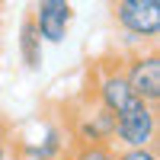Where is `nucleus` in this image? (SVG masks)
I'll return each instance as SVG.
<instances>
[{
	"label": "nucleus",
	"mask_w": 160,
	"mask_h": 160,
	"mask_svg": "<svg viewBox=\"0 0 160 160\" xmlns=\"http://www.w3.org/2000/svg\"><path fill=\"white\" fill-rule=\"evenodd\" d=\"M125 80H128V90L138 99L157 106V99H160V58H157V51L135 58L128 74H125Z\"/></svg>",
	"instance_id": "nucleus-3"
},
{
	"label": "nucleus",
	"mask_w": 160,
	"mask_h": 160,
	"mask_svg": "<svg viewBox=\"0 0 160 160\" xmlns=\"http://www.w3.org/2000/svg\"><path fill=\"white\" fill-rule=\"evenodd\" d=\"M35 26L38 35L48 42H64L71 26V3L68 0H35Z\"/></svg>",
	"instance_id": "nucleus-4"
},
{
	"label": "nucleus",
	"mask_w": 160,
	"mask_h": 160,
	"mask_svg": "<svg viewBox=\"0 0 160 160\" xmlns=\"http://www.w3.org/2000/svg\"><path fill=\"white\" fill-rule=\"evenodd\" d=\"M0 3H3V0H0Z\"/></svg>",
	"instance_id": "nucleus-10"
},
{
	"label": "nucleus",
	"mask_w": 160,
	"mask_h": 160,
	"mask_svg": "<svg viewBox=\"0 0 160 160\" xmlns=\"http://www.w3.org/2000/svg\"><path fill=\"white\" fill-rule=\"evenodd\" d=\"M74 160H115V154L106 148V144H99V141H90L83 151H80Z\"/></svg>",
	"instance_id": "nucleus-7"
},
{
	"label": "nucleus",
	"mask_w": 160,
	"mask_h": 160,
	"mask_svg": "<svg viewBox=\"0 0 160 160\" xmlns=\"http://www.w3.org/2000/svg\"><path fill=\"white\" fill-rule=\"evenodd\" d=\"M112 135H118V141L128 144V148H148L157 135V112L154 102L144 99H131L122 112H115V128Z\"/></svg>",
	"instance_id": "nucleus-1"
},
{
	"label": "nucleus",
	"mask_w": 160,
	"mask_h": 160,
	"mask_svg": "<svg viewBox=\"0 0 160 160\" xmlns=\"http://www.w3.org/2000/svg\"><path fill=\"white\" fill-rule=\"evenodd\" d=\"M112 13L122 29L154 38L160 32V0H112Z\"/></svg>",
	"instance_id": "nucleus-2"
},
{
	"label": "nucleus",
	"mask_w": 160,
	"mask_h": 160,
	"mask_svg": "<svg viewBox=\"0 0 160 160\" xmlns=\"http://www.w3.org/2000/svg\"><path fill=\"white\" fill-rule=\"evenodd\" d=\"M19 51H22V58H26V64H29L32 71L42 64V35H38V26H35V16H32V13H26V19H22Z\"/></svg>",
	"instance_id": "nucleus-6"
},
{
	"label": "nucleus",
	"mask_w": 160,
	"mask_h": 160,
	"mask_svg": "<svg viewBox=\"0 0 160 160\" xmlns=\"http://www.w3.org/2000/svg\"><path fill=\"white\" fill-rule=\"evenodd\" d=\"M99 96H102V106L109 112H122L125 106L135 99V93L128 90V80L122 74H109L102 80V87H99Z\"/></svg>",
	"instance_id": "nucleus-5"
},
{
	"label": "nucleus",
	"mask_w": 160,
	"mask_h": 160,
	"mask_svg": "<svg viewBox=\"0 0 160 160\" xmlns=\"http://www.w3.org/2000/svg\"><path fill=\"white\" fill-rule=\"evenodd\" d=\"M115 160H157V154H154V148L148 151V148H128L125 154H118Z\"/></svg>",
	"instance_id": "nucleus-8"
},
{
	"label": "nucleus",
	"mask_w": 160,
	"mask_h": 160,
	"mask_svg": "<svg viewBox=\"0 0 160 160\" xmlns=\"http://www.w3.org/2000/svg\"><path fill=\"white\" fill-rule=\"evenodd\" d=\"M0 160H3V144H0Z\"/></svg>",
	"instance_id": "nucleus-9"
}]
</instances>
